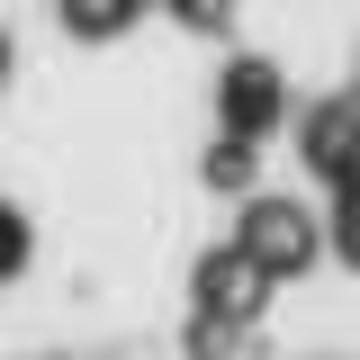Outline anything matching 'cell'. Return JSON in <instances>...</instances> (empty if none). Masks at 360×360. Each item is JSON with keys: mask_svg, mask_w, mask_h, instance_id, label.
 <instances>
[{"mask_svg": "<svg viewBox=\"0 0 360 360\" xmlns=\"http://www.w3.org/2000/svg\"><path fill=\"white\" fill-rule=\"evenodd\" d=\"M234 252L262 270V279H279V270H297V262L315 252V225L297 217V207H279V198H270V207H252V217L234 225Z\"/></svg>", "mask_w": 360, "mask_h": 360, "instance_id": "6da1fadb", "label": "cell"}, {"mask_svg": "<svg viewBox=\"0 0 360 360\" xmlns=\"http://www.w3.org/2000/svg\"><path fill=\"white\" fill-rule=\"evenodd\" d=\"M270 117H279V72H270V63L225 72V127H234V144H243V135H262Z\"/></svg>", "mask_w": 360, "mask_h": 360, "instance_id": "7a4b0ae2", "label": "cell"}, {"mask_svg": "<svg viewBox=\"0 0 360 360\" xmlns=\"http://www.w3.org/2000/svg\"><path fill=\"white\" fill-rule=\"evenodd\" d=\"M18 262H27V225H18V217H9V207H0V279H9V270H18Z\"/></svg>", "mask_w": 360, "mask_h": 360, "instance_id": "3957f363", "label": "cell"}, {"mask_svg": "<svg viewBox=\"0 0 360 360\" xmlns=\"http://www.w3.org/2000/svg\"><path fill=\"white\" fill-rule=\"evenodd\" d=\"M342 252L360 262V189H342Z\"/></svg>", "mask_w": 360, "mask_h": 360, "instance_id": "277c9868", "label": "cell"}]
</instances>
